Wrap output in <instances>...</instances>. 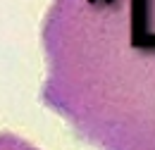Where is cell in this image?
Here are the masks:
<instances>
[{"instance_id":"1","label":"cell","mask_w":155,"mask_h":150,"mask_svg":"<svg viewBox=\"0 0 155 150\" xmlns=\"http://www.w3.org/2000/svg\"><path fill=\"white\" fill-rule=\"evenodd\" d=\"M43 100L100 150H155V0H50Z\"/></svg>"}]
</instances>
